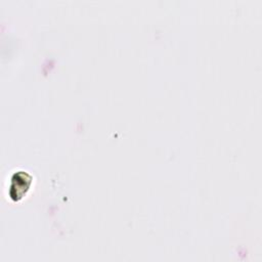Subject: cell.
Segmentation results:
<instances>
[{
  "mask_svg": "<svg viewBox=\"0 0 262 262\" xmlns=\"http://www.w3.org/2000/svg\"><path fill=\"white\" fill-rule=\"evenodd\" d=\"M31 183L32 180L29 174L23 171L15 173L10 181V196L15 200L20 199L24 194H26L27 190L31 186Z\"/></svg>",
  "mask_w": 262,
  "mask_h": 262,
  "instance_id": "cell-1",
  "label": "cell"
}]
</instances>
